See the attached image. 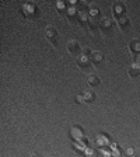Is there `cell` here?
Returning <instances> with one entry per match:
<instances>
[{"mask_svg":"<svg viewBox=\"0 0 140 157\" xmlns=\"http://www.w3.org/2000/svg\"><path fill=\"white\" fill-rule=\"evenodd\" d=\"M45 35H46V38L49 39V42L52 44V45L58 46V31H56L55 28L48 27V28L45 29Z\"/></svg>","mask_w":140,"mask_h":157,"instance_id":"1","label":"cell"},{"mask_svg":"<svg viewBox=\"0 0 140 157\" xmlns=\"http://www.w3.org/2000/svg\"><path fill=\"white\" fill-rule=\"evenodd\" d=\"M67 51L72 53V55L78 56V55H80V52H81V48H80V45H78L77 41H69V44H67Z\"/></svg>","mask_w":140,"mask_h":157,"instance_id":"2","label":"cell"},{"mask_svg":"<svg viewBox=\"0 0 140 157\" xmlns=\"http://www.w3.org/2000/svg\"><path fill=\"white\" fill-rule=\"evenodd\" d=\"M24 14L27 17H34L36 14V7L34 3H25L24 6Z\"/></svg>","mask_w":140,"mask_h":157,"instance_id":"3","label":"cell"},{"mask_svg":"<svg viewBox=\"0 0 140 157\" xmlns=\"http://www.w3.org/2000/svg\"><path fill=\"white\" fill-rule=\"evenodd\" d=\"M77 65L81 66V67H88L90 59H88V56L85 55V53H80V55L77 56Z\"/></svg>","mask_w":140,"mask_h":157,"instance_id":"4","label":"cell"},{"mask_svg":"<svg viewBox=\"0 0 140 157\" xmlns=\"http://www.w3.org/2000/svg\"><path fill=\"white\" fill-rule=\"evenodd\" d=\"M77 18H78V21H80V24H81V25H88V23H90L87 10H84V11H78Z\"/></svg>","mask_w":140,"mask_h":157,"instance_id":"5","label":"cell"},{"mask_svg":"<svg viewBox=\"0 0 140 157\" xmlns=\"http://www.w3.org/2000/svg\"><path fill=\"white\" fill-rule=\"evenodd\" d=\"M70 135H72V137L76 139V140H81L83 139V131L78 126H73L70 129Z\"/></svg>","mask_w":140,"mask_h":157,"instance_id":"6","label":"cell"},{"mask_svg":"<svg viewBox=\"0 0 140 157\" xmlns=\"http://www.w3.org/2000/svg\"><path fill=\"white\" fill-rule=\"evenodd\" d=\"M95 142H97L98 146H101V147H107L108 144H109V139H108L107 136H104V135H98Z\"/></svg>","mask_w":140,"mask_h":157,"instance_id":"7","label":"cell"},{"mask_svg":"<svg viewBox=\"0 0 140 157\" xmlns=\"http://www.w3.org/2000/svg\"><path fill=\"white\" fill-rule=\"evenodd\" d=\"M126 11V7H125V4L123 3H115V6H114V13L116 14L118 17H121L122 14Z\"/></svg>","mask_w":140,"mask_h":157,"instance_id":"8","label":"cell"},{"mask_svg":"<svg viewBox=\"0 0 140 157\" xmlns=\"http://www.w3.org/2000/svg\"><path fill=\"white\" fill-rule=\"evenodd\" d=\"M90 59H91V62L95 63V65H98V63H101L102 60H104V56H102L101 52H93L91 55H90Z\"/></svg>","mask_w":140,"mask_h":157,"instance_id":"9","label":"cell"},{"mask_svg":"<svg viewBox=\"0 0 140 157\" xmlns=\"http://www.w3.org/2000/svg\"><path fill=\"white\" fill-rule=\"evenodd\" d=\"M111 25H112V21L109 18H102L101 21H100V28H101L104 33H107L108 29L111 28Z\"/></svg>","mask_w":140,"mask_h":157,"instance_id":"10","label":"cell"},{"mask_svg":"<svg viewBox=\"0 0 140 157\" xmlns=\"http://www.w3.org/2000/svg\"><path fill=\"white\" fill-rule=\"evenodd\" d=\"M118 25H119L121 29H126V28H129V25H131V21H129L127 17H119V20H118Z\"/></svg>","mask_w":140,"mask_h":157,"instance_id":"11","label":"cell"},{"mask_svg":"<svg viewBox=\"0 0 140 157\" xmlns=\"http://www.w3.org/2000/svg\"><path fill=\"white\" fill-rule=\"evenodd\" d=\"M78 16L77 10L74 9V7H69L67 10H66V17H67L70 21H73V20H76V17Z\"/></svg>","mask_w":140,"mask_h":157,"instance_id":"12","label":"cell"},{"mask_svg":"<svg viewBox=\"0 0 140 157\" xmlns=\"http://www.w3.org/2000/svg\"><path fill=\"white\" fill-rule=\"evenodd\" d=\"M129 75L132 76V77H136V76H139L140 75V66L139 65H132L131 66V69H129Z\"/></svg>","mask_w":140,"mask_h":157,"instance_id":"13","label":"cell"},{"mask_svg":"<svg viewBox=\"0 0 140 157\" xmlns=\"http://www.w3.org/2000/svg\"><path fill=\"white\" fill-rule=\"evenodd\" d=\"M129 48H131L132 52L140 53V41H132V42L129 44Z\"/></svg>","mask_w":140,"mask_h":157,"instance_id":"14","label":"cell"},{"mask_svg":"<svg viewBox=\"0 0 140 157\" xmlns=\"http://www.w3.org/2000/svg\"><path fill=\"white\" fill-rule=\"evenodd\" d=\"M83 97H84V101H87V102H93L95 100V94L91 90H87V91L83 94Z\"/></svg>","mask_w":140,"mask_h":157,"instance_id":"15","label":"cell"},{"mask_svg":"<svg viewBox=\"0 0 140 157\" xmlns=\"http://www.w3.org/2000/svg\"><path fill=\"white\" fill-rule=\"evenodd\" d=\"M87 82H88V84L90 86H98L100 84V78H98L95 75H90L87 77Z\"/></svg>","mask_w":140,"mask_h":157,"instance_id":"16","label":"cell"},{"mask_svg":"<svg viewBox=\"0 0 140 157\" xmlns=\"http://www.w3.org/2000/svg\"><path fill=\"white\" fill-rule=\"evenodd\" d=\"M88 13L91 14V17H97L100 14V9L95 6V3H91L90 4V10H88Z\"/></svg>","mask_w":140,"mask_h":157,"instance_id":"17","label":"cell"},{"mask_svg":"<svg viewBox=\"0 0 140 157\" xmlns=\"http://www.w3.org/2000/svg\"><path fill=\"white\" fill-rule=\"evenodd\" d=\"M88 27L91 29H97L100 27V21L97 20V17H91L90 18V23H88Z\"/></svg>","mask_w":140,"mask_h":157,"instance_id":"18","label":"cell"},{"mask_svg":"<svg viewBox=\"0 0 140 157\" xmlns=\"http://www.w3.org/2000/svg\"><path fill=\"white\" fill-rule=\"evenodd\" d=\"M84 154H85V157H97V151L94 149H91V147H87L84 150Z\"/></svg>","mask_w":140,"mask_h":157,"instance_id":"19","label":"cell"},{"mask_svg":"<svg viewBox=\"0 0 140 157\" xmlns=\"http://www.w3.org/2000/svg\"><path fill=\"white\" fill-rule=\"evenodd\" d=\"M112 156L111 151L107 150V149H101V150H98V157H109Z\"/></svg>","mask_w":140,"mask_h":157,"instance_id":"20","label":"cell"},{"mask_svg":"<svg viewBox=\"0 0 140 157\" xmlns=\"http://www.w3.org/2000/svg\"><path fill=\"white\" fill-rule=\"evenodd\" d=\"M111 154H112V157H119V156H121V150L118 149L116 144H112V151H111Z\"/></svg>","mask_w":140,"mask_h":157,"instance_id":"21","label":"cell"},{"mask_svg":"<svg viewBox=\"0 0 140 157\" xmlns=\"http://www.w3.org/2000/svg\"><path fill=\"white\" fill-rule=\"evenodd\" d=\"M73 149H74V150H77V151H83V150H85L87 147H85L83 143H77V144H74V146H73Z\"/></svg>","mask_w":140,"mask_h":157,"instance_id":"22","label":"cell"},{"mask_svg":"<svg viewBox=\"0 0 140 157\" xmlns=\"http://www.w3.org/2000/svg\"><path fill=\"white\" fill-rule=\"evenodd\" d=\"M56 7H58V10L59 11H60V13H63V11H65L66 10V4L63 3V2H58V4H56ZM66 13V11H65Z\"/></svg>","mask_w":140,"mask_h":157,"instance_id":"23","label":"cell"},{"mask_svg":"<svg viewBox=\"0 0 140 157\" xmlns=\"http://www.w3.org/2000/svg\"><path fill=\"white\" fill-rule=\"evenodd\" d=\"M125 154H126L127 157H133L134 156V149L133 147H127L126 150H125Z\"/></svg>","mask_w":140,"mask_h":157,"instance_id":"24","label":"cell"},{"mask_svg":"<svg viewBox=\"0 0 140 157\" xmlns=\"http://www.w3.org/2000/svg\"><path fill=\"white\" fill-rule=\"evenodd\" d=\"M76 100H77L78 104H81V102H84V97H83V95H77V97H76Z\"/></svg>","mask_w":140,"mask_h":157,"instance_id":"25","label":"cell"},{"mask_svg":"<svg viewBox=\"0 0 140 157\" xmlns=\"http://www.w3.org/2000/svg\"><path fill=\"white\" fill-rule=\"evenodd\" d=\"M136 65L140 66V53H137L136 55Z\"/></svg>","mask_w":140,"mask_h":157,"instance_id":"26","label":"cell"},{"mask_svg":"<svg viewBox=\"0 0 140 157\" xmlns=\"http://www.w3.org/2000/svg\"><path fill=\"white\" fill-rule=\"evenodd\" d=\"M133 157H140V150L137 149V150H134V156Z\"/></svg>","mask_w":140,"mask_h":157,"instance_id":"27","label":"cell"},{"mask_svg":"<svg viewBox=\"0 0 140 157\" xmlns=\"http://www.w3.org/2000/svg\"><path fill=\"white\" fill-rule=\"evenodd\" d=\"M84 53H85V55H88V53H90V55H91L93 52H91V51H90V49H88V48H85V49H84Z\"/></svg>","mask_w":140,"mask_h":157,"instance_id":"28","label":"cell"},{"mask_svg":"<svg viewBox=\"0 0 140 157\" xmlns=\"http://www.w3.org/2000/svg\"><path fill=\"white\" fill-rule=\"evenodd\" d=\"M28 157H35V156H34V154H31V156H28Z\"/></svg>","mask_w":140,"mask_h":157,"instance_id":"29","label":"cell"}]
</instances>
